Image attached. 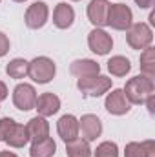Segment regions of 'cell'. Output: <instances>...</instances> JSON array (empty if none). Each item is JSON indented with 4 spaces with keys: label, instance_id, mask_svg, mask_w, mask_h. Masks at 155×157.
Wrapping results in <instances>:
<instances>
[{
    "label": "cell",
    "instance_id": "6da1fadb",
    "mask_svg": "<svg viewBox=\"0 0 155 157\" xmlns=\"http://www.w3.org/2000/svg\"><path fill=\"white\" fill-rule=\"evenodd\" d=\"M124 95L128 99L130 104H144L146 99L155 93V82L152 77L146 75H137V77L130 78L124 86Z\"/></svg>",
    "mask_w": 155,
    "mask_h": 157
},
{
    "label": "cell",
    "instance_id": "7a4b0ae2",
    "mask_svg": "<svg viewBox=\"0 0 155 157\" xmlns=\"http://www.w3.org/2000/svg\"><path fill=\"white\" fill-rule=\"evenodd\" d=\"M126 42L131 49H146L153 42V31L146 22H135L126 29Z\"/></svg>",
    "mask_w": 155,
    "mask_h": 157
},
{
    "label": "cell",
    "instance_id": "3957f363",
    "mask_svg": "<svg viewBox=\"0 0 155 157\" xmlns=\"http://www.w3.org/2000/svg\"><path fill=\"white\" fill-rule=\"evenodd\" d=\"M78 91L86 97H100L112 90V78L106 75H89V77H80L77 80Z\"/></svg>",
    "mask_w": 155,
    "mask_h": 157
},
{
    "label": "cell",
    "instance_id": "277c9868",
    "mask_svg": "<svg viewBox=\"0 0 155 157\" xmlns=\"http://www.w3.org/2000/svg\"><path fill=\"white\" fill-rule=\"evenodd\" d=\"M57 73V66L49 57H35L29 62V70H28V77L37 84H47L51 82Z\"/></svg>",
    "mask_w": 155,
    "mask_h": 157
},
{
    "label": "cell",
    "instance_id": "5b68a950",
    "mask_svg": "<svg viewBox=\"0 0 155 157\" xmlns=\"http://www.w3.org/2000/svg\"><path fill=\"white\" fill-rule=\"evenodd\" d=\"M133 24V13L126 4H110L106 26L117 31H126Z\"/></svg>",
    "mask_w": 155,
    "mask_h": 157
},
{
    "label": "cell",
    "instance_id": "8992f818",
    "mask_svg": "<svg viewBox=\"0 0 155 157\" xmlns=\"http://www.w3.org/2000/svg\"><path fill=\"white\" fill-rule=\"evenodd\" d=\"M37 90L28 84V82H22L18 84L15 90H13V104L22 110V112H29L35 108V102H37Z\"/></svg>",
    "mask_w": 155,
    "mask_h": 157
},
{
    "label": "cell",
    "instance_id": "52a82bcc",
    "mask_svg": "<svg viewBox=\"0 0 155 157\" xmlns=\"http://www.w3.org/2000/svg\"><path fill=\"white\" fill-rule=\"evenodd\" d=\"M88 46L95 55H108L113 48V39L102 28H95L88 35Z\"/></svg>",
    "mask_w": 155,
    "mask_h": 157
},
{
    "label": "cell",
    "instance_id": "ba28073f",
    "mask_svg": "<svg viewBox=\"0 0 155 157\" xmlns=\"http://www.w3.org/2000/svg\"><path fill=\"white\" fill-rule=\"evenodd\" d=\"M47 17H49L47 4L46 2H33L26 11L24 22H26V26L29 29H40L47 22Z\"/></svg>",
    "mask_w": 155,
    "mask_h": 157
},
{
    "label": "cell",
    "instance_id": "9c48e42d",
    "mask_svg": "<svg viewBox=\"0 0 155 157\" xmlns=\"http://www.w3.org/2000/svg\"><path fill=\"white\" fill-rule=\"evenodd\" d=\"M78 130L82 132V137L88 143H91L97 137H100V133H102V122H100V119L97 117V115L86 113V115H82V117L78 119Z\"/></svg>",
    "mask_w": 155,
    "mask_h": 157
},
{
    "label": "cell",
    "instance_id": "30bf717a",
    "mask_svg": "<svg viewBox=\"0 0 155 157\" xmlns=\"http://www.w3.org/2000/svg\"><path fill=\"white\" fill-rule=\"evenodd\" d=\"M104 106L112 115H126L131 110V104L128 102L122 90H112V93H108L104 101Z\"/></svg>",
    "mask_w": 155,
    "mask_h": 157
},
{
    "label": "cell",
    "instance_id": "8fae6325",
    "mask_svg": "<svg viewBox=\"0 0 155 157\" xmlns=\"http://www.w3.org/2000/svg\"><path fill=\"white\" fill-rule=\"evenodd\" d=\"M57 132H59V137L64 141V143H70V141H75L80 133L78 130V119L71 113H66L59 119L57 122Z\"/></svg>",
    "mask_w": 155,
    "mask_h": 157
},
{
    "label": "cell",
    "instance_id": "7c38bea8",
    "mask_svg": "<svg viewBox=\"0 0 155 157\" xmlns=\"http://www.w3.org/2000/svg\"><path fill=\"white\" fill-rule=\"evenodd\" d=\"M108 9L110 2L108 0H91L88 4V18L95 28H104L108 20Z\"/></svg>",
    "mask_w": 155,
    "mask_h": 157
},
{
    "label": "cell",
    "instance_id": "4fadbf2b",
    "mask_svg": "<svg viewBox=\"0 0 155 157\" xmlns=\"http://www.w3.org/2000/svg\"><path fill=\"white\" fill-rule=\"evenodd\" d=\"M35 110L39 112L40 117H51V115H55L60 110V99L55 93H51V91L42 93V95L37 97Z\"/></svg>",
    "mask_w": 155,
    "mask_h": 157
},
{
    "label": "cell",
    "instance_id": "5bb4252c",
    "mask_svg": "<svg viewBox=\"0 0 155 157\" xmlns=\"http://www.w3.org/2000/svg\"><path fill=\"white\" fill-rule=\"evenodd\" d=\"M75 20V11L70 4L66 2H60L57 4L55 11H53V24L59 28V29H68Z\"/></svg>",
    "mask_w": 155,
    "mask_h": 157
},
{
    "label": "cell",
    "instance_id": "9a60e30c",
    "mask_svg": "<svg viewBox=\"0 0 155 157\" xmlns=\"http://www.w3.org/2000/svg\"><path fill=\"white\" fill-rule=\"evenodd\" d=\"M70 73L75 75L77 78L89 77V75H99L100 73V66L95 60H91V59H78V60H73L70 64Z\"/></svg>",
    "mask_w": 155,
    "mask_h": 157
},
{
    "label": "cell",
    "instance_id": "2e32d148",
    "mask_svg": "<svg viewBox=\"0 0 155 157\" xmlns=\"http://www.w3.org/2000/svg\"><path fill=\"white\" fill-rule=\"evenodd\" d=\"M26 130H28L29 141H40L49 137V122L46 121V117H40V115L29 119L26 124Z\"/></svg>",
    "mask_w": 155,
    "mask_h": 157
},
{
    "label": "cell",
    "instance_id": "e0dca14e",
    "mask_svg": "<svg viewBox=\"0 0 155 157\" xmlns=\"http://www.w3.org/2000/svg\"><path fill=\"white\" fill-rule=\"evenodd\" d=\"M124 157H155V143L152 139L142 143H128L124 148Z\"/></svg>",
    "mask_w": 155,
    "mask_h": 157
},
{
    "label": "cell",
    "instance_id": "ac0fdd59",
    "mask_svg": "<svg viewBox=\"0 0 155 157\" xmlns=\"http://www.w3.org/2000/svg\"><path fill=\"white\" fill-rule=\"evenodd\" d=\"M6 143H7V146H11V148H22V146H26V144L29 143V135H28L26 126L15 122V126L9 130V133H7V137H6Z\"/></svg>",
    "mask_w": 155,
    "mask_h": 157
},
{
    "label": "cell",
    "instance_id": "d6986e66",
    "mask_svg": "<svg viewBox=\"0 0 155 157\" xmlns=\"http://www.w3.org/2000/svg\"><path fill=\"white\" fill-rule=\"evenodd\" d=\"M57 152V143L51 137L40 139V141H33L29 155L31 157H53Z\"/></svg>",
    "mask_w": 155,
    "mask_h": 157
},
{
    "label": "cell",
    "instance_id": "ffe728a7",
    "mask_svg": "<svg viewBox=\"0 0 155 157\" xmlns=\"http://www.w3.org/2000/svg\"><path fill=\"white\" fill-rule=\"evenodd\" d=\"M130 70H131V62L122 55H115L108 60V71L113 77H126Z\"/></svg>",
    "mask_w": 155,
    "mask_h": 157
},
{
    "label": "cell",
    "instance_id": "44dd1931",
    "mask_svg": "<svg viewBox=\"0 0 155 157\" xmlns=\"http://www.w3.org/2000/svg\"><path fill=\"white\" fill-rule=\"evenodd\" d=\"M66 154L68 157H91V148L86 139H75L66 143Z\"/></svg>",
    "mask_w": 155,
    "mask_h": 157
},
{
    "label": "cell",
    "instance_id": "7402d4cb",
    "mask_svg": "<svg viewBox=\"0 0 155 157\" xmlns=\"http://www.w3.org/2000/svg\"><path fill=\"white\" fill-rule=\"evenodd\" d=\"M141 75L155 78V49L152 46L141 53Z\"/></svg>",
    "mask_w": 155,
    "mask_h": 157
},
{
    "label": "cell",
    "instance_id": "603a6c76",
    "mask_svg": "<svg viewBox=\"0 0 155 157\" xmlns=\"http://www.w3.org/2000/svg\"><path fill=\"white\" fill-rule=\"evenodd\" d=\"M28 70H29V62L24 59H13L6 66V73L11 78H17V80L28 77Z\"/></svg>",
    "mask_w": 155,
    "mask_h": 157
},
{
    "label": "cell",
    "instance_id": "cb8c5ba5",
    "mask_svg": "<svg viewBox=\"0 0 155 157\" xmlns=\"http://www.w3.org/2000/svg\"><path fill=\"white\" fill-rule=\"evenodd\" d=\"M95 157H119V146L112 141H104L97 146V150L93 152Z\"/></svg>",
    "mask_w": 155,
    "mask_h": 157
},
{
    "label": "cell",
    "instance_id": "d4e9b609",
    "mask_svg": "<svg viewBox=\"0 0 155 157\" xmlns=\"http://www.w3.org/2000/svg\"><path fill=\"white\" fill-rule=\"evenodd\" d=\"M13 126H15V121L11 117L0 119V141H6V137H7V133Z\"/></svg>",
    "mask_w": 155,
    "mask_h": 157
},
{
    "label": "cell",
    "instance_id": "484cf974",
    "mask_svg": "<svg viewBox=\"0 0 155 157\" xmlns=\"http://www.w3.org/2000/svg\"><path fill=\"white\" fill-rule=\"evenodd\" d=\"M7 51H9V39H7L6 33L0 31V59H2Z\"/></svg>",
    "mask_w": 155,
    "mask_h": 157
},
{
    "label": "cell",
    "instance_id": "4316f807",
    "mask_svg": "<svg viewBox=\"0 0 155 157\" xmlns=\"http://www.w3.org/2000/svg\"><path fill=\"white\" fill-rule=\"evenodd\" d=\"M144 104L148 106V112L153 115V113H155V93H152V95L146 99V102H144Z\"/></svg>",
    "mask_w": 155,
    "mask_h": 157
},
{
    "label": "cell",
    "instance_id": "83f0119b",
    "mask_svg": "<svg viewBox=\"0 0 155 157\" xmlns=\"http://www.w3.org/2000/svg\"><path fill=\"white\" fill-rule=\"evenodd\" d=\"M155 0H135V4L141 7V9H150L152 6H153Z\"/></svg>",
    "mask_w": 155,
    "mask_h": 157
},
{
    "label": "cell",
    "instance_id": "f1b7e54d",
    "mask_svg": "<svg viewBox=\"0 0 155 157\" xmlns=\"http://www.w3.org/2000/svg\"><path fill=\"white\" fill-rule=\"evenodd\" d=\"M6 97H7V86H6V84L0 80V102H2Z\"/></svg>",
    "mask_w": 155,
    "mask_h": 157
},
{
    "label": "cell",
    "instance_id": "f546056e",
    "mask_svg": "<svg viewBox=\"0 0 155 157\" xmlns=\"http://www.w3.org/2000/svg\"><path fill=\"white\" fill-rule=\"evenodd\" d=\"M0 157H18V155L13 154V152H9V150H6V152H0Z\"/></svg>",
    "mask_w": 155,
    "mask_h": 157
},
{
    "label": "cell",
    "instance_id": "4dcf8cb0",
    "mask_svg": "<svg viewBox=\"0 0 155 157\" xmlns=\"http://www.w3.org/2000/svg\"><path fill=\"white\" fill-rule=\"evenodd\" d=\"M155 24V13H150V24L148 26H153Z\"/></svg>",
    "mask_w": 155,
    "mask_h": 157
},
{
    "label": "cell",
    "instance_id": "1f68e13d",
    "mask_svg": "<svg viewBox=\"0 0 155 157\" xmlns=\"http://www.w3.org/2000/svg\"><path fill=\"white\" fill-rule=\"evenodd\" d=\"M13 2H26V0H13Z\"/></svg>",
    "mask_w": 155,
    "mask_h": 157
},
{
    "label": "cell",
    "instance_id": "d6a6232c",
    "mask_svg": "<svg viewBox=\"0 0 155 157\" xmlns=\"http://www.w3.org/2000/svg\"><path fill=\"white\" fill-rule=\"evenodd\" d=\"M73 2H78V0H73Z\"/></svg>",
    "mask_w": 155,
    "mask_h": 157
},
{
    "label": "cell",
    "instance_id": "836d02e7",
    "mask_svg": "<svg viewBox=\"0 0 155 157\" xmlns=\"http://www.w3.org/2000/svg\"><path fill=\"white\" fill-rule=\"evenodd\" d=\"M0 2H2V0H0Z\"/></svg>",
    "mask_w": 155,
    "mask_h": 157
}]
</instances>
